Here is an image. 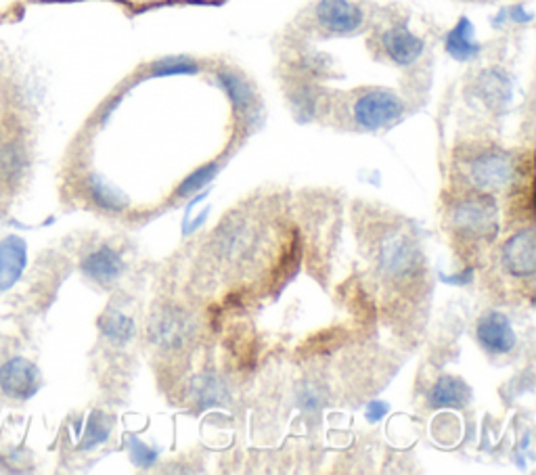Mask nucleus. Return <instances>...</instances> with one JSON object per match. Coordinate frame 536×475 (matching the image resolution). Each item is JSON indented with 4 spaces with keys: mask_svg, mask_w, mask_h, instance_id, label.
<instances>
[{
    "mask_svg": "<svg viewBox=\"0 0 536 475\" xmlns=\"http://www.w3.org/2000/svg\"><path fill=\"white\" fill-rule=\"evenodd\" d=\"M450 222L467 239L490 241L498 233V210L490 195H467L450 208Z\"/></svg>",
    "mask_w": 536,
    "mask_h": 475,
    "instance_id": "1",
    "label": "nucleus"
},
{
    "mask_svg": "<svg viewBox=\"0 0 536 475\" xmlns=\"http://www.w3.org/2000/svg\"><path fill=\"white\" fill-rule=\"evenodd\" d=\"M402 113H405V103L389 88L364 90L361 96H356L352 107L355 124L369 132L392 126L402 118Z\"/></svg>",
    "mask_w": 536,
    "mask_h": 475,
    "instance_id": "2",
    "label": "nucleus"
},
{
    "mask_svg": "<svg viewBox=\"0 0 536 475\" xmlns=\"http://www.w3.org/2000/svg\"><path fill=\"white\" fill-rule=\"evenodd\" d=\"M517 163L507 151L489 147L469 157L467 176L480 191H501L515 180Z\"/></svg>",
    "mask_w": 536,
    "mask_h": 475,
    "instance_id": "3",
    "label": "nucleus"
},
{
    "mask_svg": "<svg viewBox=\"0 0 536 475\" xmlns=\"http://www.w3.org/2000/svg\"><path fill=\"white\" fill-rule=\"evenodd\" d=\"M42 388V373L32 361L11 356L0 364V392L4 398L23 402L34 398Z\"/></svg>",
    "mask_w": 536,
    "mask_h": 475,
    "instance_id": "4",
    "label": "nucleus"
},
{
    "mask_svg": "<svg viewBox=\"0 0 536 475\" xmlns=\"http://www.w3.org/2000/svg\"><path fill=\"white\" fill-rule=\"evenodd\" d=\"M380 266L392 279H409L411 275H415L419 266L415 243L406 239L405 235H388L380 247Z\"/></svg>",
    "mask_w": 536,
    "mask_h": 475,
    "instance_id": "5",
    "label": "nucleus"
},
{
    "mask_svg": "<svg viewBox=\"0 0 536 475\" xmlns=\"http://www.w3.org/2000/svg\"><path fill=\"white\" fill-rule=\"evenodd\" d=\"M191 335L193 321L176 308H166L163 312L155 314L154 322L149 325V338L154 339V344L166 350L182 348Z\"/></svg>",
    "mask_w": 536,
    "mask_h": 475,
    "instance_id": "6",
    "label": "nucleus"
},
{
    "mask_svg": "<svg viewBox=\"0 0 536 475\" xmlns=\"http://www.w3.org/2000/svg\"><path fill=\"white\" fill-rule=\"evenodd\" d=\"M503 264L514 277L530 279L536 272V235L532 229H523L511 235L503 246Z\"/></svg>",
    "mask_w": 536,
    "mask_h": 475,
    "instance_id": "7",
    "label": "nucleus"
},
{
    "mask_svg": "<svg viewBox=\"0 0 536 475\" xmlns=\"http://www.w3.org/2000/svg\"><path fill=\"white\" fill-rule=\"evenodd\" d=\"M314 15L327 32L338 36H348L363 26V11L348 0H319Z\"/></svg>",
    "mask_w": 536,
    "mask_h": 475,
    "instance_id": "8",
    "label": "nucleus"
},
{
    "mask_svg": "<svg viewBox=\"0 0 536 475\" xmlns=\"http://www.w3.org/2000/svg\"><path fill=\"white\" fill-rule=\"evenodd\" d=\"M478 339L492 354H507L515 348V331L503 312H486L478 321Z\"/></svg>",
    "mask_w": 536,
    "mask_h": 475,
    "instance_id": "9",
    "label": "nucleus"
},
{
    "mask_svg": "<svg viewBox=\"0 0 536 475\" xmlns=\"http://www.w3.org/2000/svg\"><path fill=\"white\" fill-rule=\"evenodd\" d=\"M383 51L396 65L409 67L423 54V40L411 32L406 26H394L381 36Z\"/></svg>",
    "mask_w": 536,
    "mask_h": 475,
    "instance_id": "10",
    "label": "nucleus"
},
{
    "mask_svg": "<svg viewBox=\"0 0 536 475\" xmlns=\"http://www.w3.org/2000/svg\"><path fill=\"white\" fill-rule=\"evenodd\" d=\"M82 275L88 279V281L99 283V285H112L118 281L124 272V260L121 255L115 252V249L103 246L96 247L95 252H90L88 255H84L82 260Z\"/></svg>",
    "mask_w": 536,
    "mask_h": 475,
    "instance_id": "11",
    "label": "nucleus"
},
{
    "mask_svg": "<svg viewBox=\"0 0 536 475\" xmlns=\"http://www.w3.org/2000/svg\"><path fill=\"white\" fill-rule=\"evenodd\" d=\"M28 264V246L21 237L9 235L0 241V291L20 281Z\"/></svg>",
    "mask_w": 536,
    "mask_h": 475,
    "instance_id": "12",
    "label": "nucleus"
},
{
    "mask_svg": "<svg viewBox=\"0 0 536 475\" xmlns=\"http://www.w3.org/2000/svg\"><path fill=\"white\" fill-rule=\"evenodd\" d=\"M84 188H87V195L96 208L109 212V214H120V212L128 210V205H130L128 195L121 188L112 185L107 179H103L101 174H90L87 182H84Z\"/></svg>",
    "mask_w": 536,
    "mask_h": 475,
    "instance_id": "13",
    "label": "nucleus"
},
{
    "mask_svg": "<svg viewBox=\"0 0 536 475\" xmlns=\"http://www.w3.org/2000/svg\"><path fill=\"white\" fill-rule=\"evenodd\" d=\"M476 93L486 103V107L501 109L511 99V80L501 70H486L478 78Z\"/></svg>",
    "mask_w": 536,
    "mask_h": 475,
    "instance_id": "14",
    "label": "nucleus"
},
{
    "mask_svg": "<svg viewBox=\"0 0 536 475\" xmlns=\"http://www.w3.org/2000/svg\"><path fill=\"white\" fill-rule=\"evenodd\" d=\"M472 400V389L456 377H442L430 394V406L434 409H461Z\"/></svg>",
    "mask_w": 536,
    "mask_h": 475,
    "instance_id": "15",
    "label": "nucleus"
},
{
    "mask_svg": "<svg viewBox=\"0 0 536 475\" xmlns=\"http://www.w3.org/2000/svg\"><path fill=\"white\" fill-rule=\"evenodd\" d=\"M480 51H482V46L478 45L476 36H473V23L467 17H461L447 36V53L456 61H472L478 57Z\"/></svg>",
    "mask_w": 536,
    "mask_h": 475,
    "instance_id": "16",
    "label": "nucleus"
},
{
    "mask_svg": "<svg viewBox=\"0 0 536 475\" xmlns=\"http://www.w3.org/2000/svg\"><path fill=\"white\" fill-rule=\"evenodd\" d=\"M216 78H218V84L224 88V93L229 95V99L233 103L237 112H246V109L252 107L254 93L246 78H241L239 74H235V71L230 70H221L216 74Z\"/></svg>",
    "mask_w": 536,
    "mask_h": 475,
    "instance_id": "17",
    "label": "nucleus"
},
{
    "mask_svg": "<svg viewBox=\"0 0 536 475\" xmlns=\"http://www.w3.org/2000/svg\"><path fill=\"white\" fill-rule=\"evenodd\" d=\"M191 394H193V398L197 400L199 406L218 404V402H222L229 396L227 388H224V383L214 375L197 377V379H195L193 386H191Z\"/></svg>",
    "mask_w": 536,
    "mask_h": 475,
    "instance_id": "18",
    "label": "nucleus"
},
{
    "mask_svg": "<svg viewBox=\"0 0 536 475\" xmlns=\"http://www.w3.org/2000/svg\"><path fill=\"white\" fill-rule=\"evenodd\" d=\"M99 327L109 342L126 344L134 335V321L121 312H107L99 321Z\"/></svg>",
    "mask_w": 536,
    "mask_h": 475,
    "instance_id": "19",
    "label": "nucleus"
},
{
    "mask_svg": "<svg viewBox=\"0 0 536 475\" xmlns=\"http://www.w3.org/2000/svg\"><path fill=\"white\" fill-rule=\"evenodd\" d=\"M199 71L197 61L188 57H166L155 61L151 65L149 76L151 78H166V76H193Z\"/></svg>",
    "mask_w": 536,
    "mask_h": 475,
    "instance_id": "20",
    "label": "nucleus"
},
{
    "mask_svg": "<svg viewBox=\"0 0 536 475\" xmlns=\"http://www.w3.org/2000/svg\"><path fill=\"white\" fill-rule=\"evenodd\" d=\"M216 174H218V163L214 162L205 163L204 168H197L191 176H187V179L180 182V187L176 188V195H179V197H187V195L199 191V188L208 185Z\"/></svg>",
    "mask_w": 536,
    "mask_h": 475,
    "instance_id": "21",
    "label": "nucleus"
},
{
    "mask_svg": "<svg viewBox=\"0 0 536 475\" xmlns=\"http://www.w3.org/2000/svg\"><path fill=\"white\" fill-rule=\"evenodd\" d=\"M109 436V423L107 419L101 415V412H95L93 419L88 421V428L84 431V440H82V448H93L96 444L105 442Z\"/></svg>",
    "mask_w": 536,
    "mask_h": 475,
    "instance_id": "22",
    "label": "nucleus"
},
{
    "mask_svg": "<svg viewBox=\"0 0 536 475\" xmlns=\"http://www.w3.org/2000/svg\"><path fill=\"white\" fill-rule=\"evenodd\" d=\"M130 454H132V461L137 462L138 467L154 465L155 459H157L155 450H151L149 446H145V444H141L138 440H130Z\"/></svg>",
    "mask_w": 536,
    "mask_h": 475,
    "instance_id": "23",
    "label": "nucleus"
},
{
    "mask_svg": "<svg viewBox=\"0 0 536 475\" xmlns=\"http://www.w3.org/2000/svg\"><path fill=\"white\" fill-rule=\"evenodd\" d=\"M388 412V404L386 402H380V400H373V402H369V406H367V419L369 421H380V419L386 415Z\"/></svg>",
    "mask_w": 536,
    "mask_h": 475,
    "instance_id": "24",
    "label": "nucleus"
}]
</instances>
